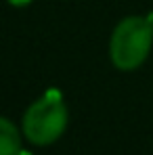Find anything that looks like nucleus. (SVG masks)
Masks as SVG:
<instances>
[{
  "label": "nucleus",
  "mask_w": 153,
  "mask_h": 155,
  "mask_svg": "<svg viewBox=\"0 0 153 155\" xmlns=\"http://www.w3.org/2000/svg\"><path fill=\"white\" fill-rule=\"evenodd\" d=\"M17 155H32V153H29V151H23V149H21V151H19Z\"/></svg>",
  "instance_id": "6"
},
{
  "label": "nucleus",
  "mask_w": 153,
  "mask_h": 155,
  "mask_svg": "<svg viewBox=\"0 0 153 155\" xmlns=\"http://www.w3.org/2000/svg\"><path fill=\"white\" fill-rule=\"evenodd\" d=\"M153 46V29L147 17H124L111 34L109 57L120 71H132L145 63Z\"/></svg>",
  "instance_id": "1"
},
{
  "label": "nucleus",
  "mask_w": 153,
  "mask_h": 155,
  "mask_svg": "<svg viewBox=\"0 0 153 155\" xmlns=\"http://www.w3.org/2000/svg\"><path fill=\"white\" fill-rule=\"evenodd\" d=\"M67 128V107L59 90H48L27 107L23 115V134L38 147L52 145Z\"/></svg>",
  "instance_id": "2"
},
{
  "label": "nucleus",
  "mask_w": 153,
  "mask_h": 155,
  "mask_svg": "<svg viewBox=\"0 0 153 155\" xmlns=\"http://www.w3.org/2000/svg\"><path fill=\"white\" fill-rule=\"evenodd\" d=\"M29 2H32V0H8V4H13V6H19V8H21V6H27Z\"/></svg>",
  "instance_id": "4"
},
{
  "label": "nucleus",
  "mask_w": 153,
  "mask_h": 155,
  "mask_svg": "<svg viewBox=\"0 0 153 155\" xmlns=\"http://www.w3.org/2000/svg\"><path fill=\"white\" fill-rule=\"evenodd\" d=\"M147 21H149V25H151V29H153V11L147 15Z\"/></svg>",
  "instance_id": "5"
},
{
  "label": "nucleus",
  "mask_w": 153,
  "mask_h": 155,
  "mask_svg": "<svg viewBox=\"0 0 153 155\" xmlns=\"http://www.w3.org/2000/svg\"><path fill=\"white\" fill-rule=\"evenodd\" d=\"M21 151V136L15 124L0 115V155H17Z\"/></svg>",
  "instance_id": "3"
}]
</instances>
